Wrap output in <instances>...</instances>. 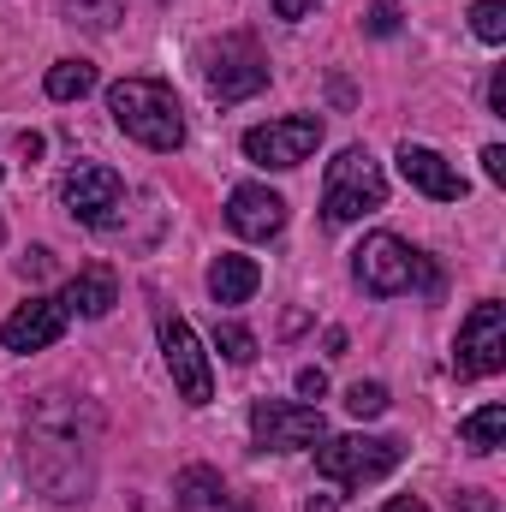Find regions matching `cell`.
Segmentation results:
<instances>
[{"mask_svg":"<svg viewBox=\"0 0 506 512\" xmlns=\"http://www.w3.org/2000/svg\"><path fill=\"white\" fill-rule=\"evenodd\" d=\"M48 268H54V256L42 251V245H36L30 256H18V274H24V280H36V274H48Z\"/></svg>","mask_w":506,"mask_h":512,"instance_id":"484cf974","label":"cell"},{"mask_svg":"<svg viewBox=\"0 0 506 512\" xmlns=\"http://www.w3.org/2000/svg\"><path fill=\"white\" fill-rule=\"evenodd\" d=\"M364 30H370V36H399V6H393V0H376L370 18H364Z\"/></svg>","mask_w":506,"mask_h":512,"instance_id":"cb8c5ba5","label":"cell"},{"mask_svg":"<svg viewBox=\"0 0 506 512\" xmlns=\"http://www.w3.org/2000/svg\"><path fill=\"white\" fill-rule=\"evenodd\" d=\"M459 441L471 447V453H495L506 441V405L495 399V405H483V411H471L465 423H459Z\"/></svg>","mask_w":506,"mask_h":512,"instance_id":"ac0fdd59","label":"cell"},{"mask_svg":"<svg viewBox=\"0 0 506 512\" xmlns=\"http://www.w3.org/2000/svg\"><path fill=\"white\" fill-rule=\"evenodd\" d=\"M173 501L185 512H209L227 501V483H221V471H209V465H185L179 477H173Z\"/></svg>","mask_w":506,"mask_h":512,"instance_id":"e0dca14e","label":"cell"},{"mask_svg":"<svg viewBox=\"0 0 506 512\" xmlns=\"http://www.w3.org/2000/svg\"><path fill=\"white\" fill-rule=\"evenodd\" d=\"M72 12V24H90V30H114L120 18V0H60Z\"/></svg>","mask_w":506,"mask_h":512,"instance_id":"44dd1931","label":"cell"},{"mask_svg":"<svg viewBox=\"0 0 506 512\" xmlns=\"http://www.w3.org/2000/svg\"><path fill=\"white\" fill-rule=\"evenodd\" d=\"M352 274L370 298H399V292H435L441 274L423 251H411L399 233H370L358 251H352Z\"/></svg>","mask_w":506,"mask_h":512,"instance_id":"3957f363","label":"cell"},{"mask_svg":"<svg viewBox=\"0 0 506 512\" xmlns=\"http://www.w3.org/2000/svg\"><path fill=\"white\" fill-rule=\"evenodd\" d=\"M298 393H304V399H322V393H328V376H322V370H298Z\"/></svg>","mask_w":506,"mask_h":512,"instance_id":"f1b7e54d","label":"cell"},{"mask_svg":"<svg viewBox=\"0 0 506 512\" xmlns=\"http://www.w3.org/2000/svg\"><path fill=\"white\" fill-rule=\"evenodd\" d=\"M262 84H268L262 48H256L251 36H221V48L209 54V96L221 108H233V102H251Z\"/></svg>","mask_w":506,"mask_h":512,"instance_id":"9c48e42d","label":"cell"},{"mask_svg":"<svg viewBox=\"0 0 506 512\" xmlns=\"http://www.w3.org/2000/svg\"><path fill=\"white\" fill-rule=\"evenodd\" d=\"M399 179L411 185V191H423V197H435V203H459L471 185H465V173H453L429 143H399Z\"/></svg>","mask_w":506,"mask_h":512,"instance_id":"4fadbf2b","label":"cell"},{"mask_svg":"<svg viewBox=\"0 0 506 512\" xmlns=\"http://www.w3.org/2000/svg\"><path fill=\"white\" fill-rule=\"evenodd\" d=\"M322 143V120L316 114H292V120H268V126L245 131V161L256 167H304Z\"/></svg>","mask_w":506,"mask_h":512,"instance_id":"30bf717a","label":"cell"},{"mask_svg":"<svg viewBox=\"0 0 506 512\" xmlns=\"http://www.w3.org/2000/svg\"><path fill=\"white\" fill-rule=\"evenodd\" d=\"M268 6H274V12H280V18H292V24H298V18H310V12H316V0H268Z\"/></svg>","mask_w":506,"mask_h":512,"instance_id":"f546056e","label":"cell"},{"mask_svg":"<svg viewBox=\"0 0 506 512\" xmlns=\"http://www.w3.org/2000/svg\"><path fill=\"white\" fill-rule=\"evenodd\" d=\"M251 441L256 453H304L328 441V417L316 405H292V399H256L251 405Z\"/></svg>","mask_w":506,"mask_h":512,"instance_id":"8992f818","label":"cell"},{"mask_svg":"<svg viewBox=\"0 0 506 512\" xmlns=\"http://www.w3.org/2000/svg\"><path fill=\"white\" fill-rule=\"evenodd\" d=\"M483 173H489L495 185H506V149H501V143H489V149H483Z\"/></svg>","mask_w":506,"mask_h":512,"instance_id":"4316f807","label":"cell"},{"mask_svg":"<svg viewBox=\"0 0 506 512\" xmlns=\"http://www.w3.org/2000/svg\"><path fill=\"white\" fill-rule=\"evenodd\" d=\"M256 286H262V268H256V256L221 251L215 262H209V298H215V304H245Z\"/></svg>","mask_w":506,"mask_h":512,"instance_id":"2e32d148","label":"cell"},{"mask_svg":"<svg viewBox=\"0 0 506 512\" xmlns=\"http://www.w3.org/2000/svg\"><path fill=\"white\" fill-rule=\"evenodd\" d=\"M0 179H6V173H0Z\"/></svg>","mask_w":506,"mask_h":512,"instance_id":"d6a6232c","label":"cell"},{"mask_svg":"<svg viewBox=\"0 0 506 512\" xmlns=\"http://www.w3.org/2000/svg\"><path fill=\"white\" fill-rule=\"evenodd\" d=\"M215 346H221L227 364H251L256 358V334L251 328H239V322H221V328H215Z\"/></svg>","mask_w":506,"mask_h":512,"instance_id":"ffe728a7","label":"cell"},{"mask_svg":"<svg viewBox=\"0 0 506 512\" xmlns=\"http://www.w3.org/2000/svg\"><path fill=\"white\" fill-rule=\"evenodd\" d=\"M453 512H501V501L489 489H465V495H453Z\"/></svg>","mask_w":506,"mask_h":512,"instance_id":"d4e9b609","label":"cell"},{"mask_svg":"<svg viewBox=\"0 0 506 512\" xmlns=\"http://www.w3.org/2000/svg\"><path fill=\"white\" fill-rule=\"evenodd\" d=\"M381 203H387V173H381V161L364 143L340 149V155L328 161V179H322V215H328L334 227H346V221L376 215Z\"/></svg>","mask_w":506,"mask_h":512,"instance_id":"277c9868","label":"cell"},{"mask_svg":"<svg viewBox=\"0 0 506 512\" xmlns=\"http://www.w3.org/2000/svg\"><path fill=\"white\" fill-rule=\"evenodd\" d=\"M60 304H66V316H108L114 304H120V280H114V268H84V274H72L66 280V292H60Z\"/></svg>","mask_w":506,"mask_h":512,"instance_id":"9a60e30c","label":"cell"},{"mask_svg":"<svg viewBox=\"0 0 506 512\" xmlns=\"http://www.w3.org/2000/svg\"><path fill=\"white\" fill-rule=\"evenodd\" d=\"M96 90V66L90 60H60V66H48V96L54 102H84Z\"/></svg>","mask_w":506,"mask_h":512,"instance_id":"d6986e66","label":"cell"},{"mask_svg":"<svg viewBox=\"0 0 506 512\" xmlns=\"http://www.w3.org/2000/svg\"><path fill=\"white\" fill-rule=\"evenodd\" d=\"M60 203H66L72 221H84V227H108L114 209L126 203V179H120L114 167H102V161H78V167L60 179Z\"/></svg>","mask_w":506,"mask_h":512,"instance_id":"ba28073f","label":"cell"},{"mask_svg":"<svg viewBox=\"0 0 506 512\" xmlns=\"http://www.w3.org/2000/svg\"><path fill=\"white\" fill-rule=\"evenodd\" d=\"M304 512H340V501H334V495H310V501H304Z\"/></svg>","mask_w":506,"mask_h":512,"instance_id":"1f68e13d","label":"cell"},{"mask_svg":"<svg viewBox=\"0 0 506 512\" xmlns=\"http://www.w3.org/2000/svg\"><path fill=\"white\" fill-rule=\"evenodd\" d=\"M227 227H233L239 239H280V227H286V197L268 191V185H239V191L227 197Z\"/></svg>","mask_w":506,"mask_h":512,"instance_id":"5bb4252c","label":"cell"},{"mask_svg":"<svg viewBox=\"0 0 506 512\" xmlns=\"http://www.w3.org/2000/svg\"><path fill=\"white\" fill-rule=\"evenodd\" d=\"M24 477L72 507L96 483V411L72 393H42L24 417Z\"/></svg>","mask_w":506,"mask_h":512,"instance_id":"6da1fadb","label":"cell"},{"mask_svg":"<svg viewBox=\"0 0 506 512\" xmlns=\"http://www.w3.org/2000/svg\"><path fill=\"white\" fill-rule=\"evenodd\" d=\"M346 411H352V417H381V411H387V387L381 382H352L346 387Z\"/></svg>","mask_w":506,"mask_h":512,"instance_id":"603a6c76","label":"cell"},{"mask_svg":"<svg viewBox=\"0 0 506 512\" xmlns=\"http://www.w3.org/2000/svg\"><path fill=\"white\" fill-rule=\"evenodd\" d=\"M108 114L131 143H143L155 155H173L185 143V108L161 78H120L108 90Z\"/></svg>","mask_w":506,"mask_h":512,"instance_id":"7a4b0ae2","label":"cell"},{"mask_svg":"<svg viewBox=\"0 0 506 512\" xmlns=\"http://www.w3.org/2000/svg\"><path fill=\"white\" fill-rule=\"evenodd\" d=\"M399 459H405V441H393V435H328L316 447V471L346 489L381 483L387 471H399Z\"/></svg>","mask_w":506,"mask_h":512,"instance_id":"5b68a950","label":"cell"},{"mask_svg":"<svg viewBox=\"0 0 506 512\" xmlns=\"http://www.w3.org/2000/svg\"><path fill=\"white\" fill-rule=\"evenodd\" d=\"M66 322H72L66 304L36 292V298H24V304L0 322V346H6V352H42V346H54V340L66 334Z\"/></svg>","mask_w":506,"mask_h":512,"instance_id":"7c38bea8","label":"cell"},{"mask_svg":"<svg viewBox=\"0 0 506 512\" xmlns=\"http://www.w3.org/2000/svg\"><path fill=\"white\" fill-rule=\"evenodd\" d=\"M489 114L506 120V66H495V78H489Z\"/></svg>","mask_w":506,"mask_h":512,"instance_id":"83f0119b","label":"cell"},{"mask_svg":"<svg viewBox=\"0 0 506 512\" xmlns=\"http://www.w3.org/2000/svg\"><path fill=\"white\" fill-rule=\"evenodd\" d=\"M381 512H429V507H423L417 495H399V501H387V507H381Z\"/></svg>","mask_w":506,"mask_h":512,"instance_id":"4dcf8cb0","label":"cell"},{"mask_svg":"<svg viewBox=\"0 0 506 512\" xmlns=\"http://www.w3.org/2000/svg\"><path fill=\"white\" fill-rule=\"evenodd\" d=\"M471 30L483 42H506V0H477L471 6Z\"/></svg>","mask_w":506,"mask_h":512,"instance_id":"7402d4cb","label":"cell"},{"mask_svg":"<svg viewBox=\"0 0 506 512\" xmlns=\"http://www.w3.org/2000/svg\"><path fill=\"white\" fill-rule=\"evenodd\" d=\"M161 358H167L173 387H179V399H185V405H209V399H215L203 340H197V334H191V322H185V316H173V310H161Z\"/></svg>","mask_w":506,"mask_h":512,"instance_id":"8fae6325","label":"cell"},{"mask_svg":"<svg viewBox=\"0 0 506 512\" xmlns=\"http://www.w3.org/2000/svg\"><path fill=\"white\" fill-rule=\"evenodd\" d=\"M453 370H459V382H483V376H501L506 370V304L483 298L465 316L459 346H453Z\"/></svg>","mask_w":506,"mask_h":512,"instance_id":"52a82bcc","label":"cell"}]
</instances>
